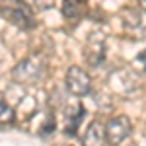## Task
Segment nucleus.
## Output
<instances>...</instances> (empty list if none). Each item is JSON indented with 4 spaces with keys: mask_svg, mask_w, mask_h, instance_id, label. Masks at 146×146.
Wrapping results in <instances>:
<instances>
[{
    "mask_svg": "<svg viewBox=\"0 0 146 146\" xmlns=\"http://www.w3.org/2000/svg\"><path fill=\"white\" fill-rule=\"evenodd\" d=\"M135 64H136V66H140V70H142V72H146V49H144V51H140V53L136 55Z\"/></svg>",
    "mask_w": 146,
    "mask_h": 146,
    "instance_id": "nucleus-12",
    "label": "nucleus"
},
{
    "mask_svg": "<svg viewBox=\"0 0 146 146\" xmlns=\"http://www.w3.org/2000/svg\"><path fill=\"white\" fill-rule=\"evenodd\" d=\"M123 31L133 39H146V8H125L121 12Z\"/></svg>",
    "mask_w": 146,
    "mask_h": 146,
    "instance_id": "nucleus-3",
    "label": "nucleus"
},
{
    "mask_svg": "<svg viewBox=\"0 0 146 146\" xmlns=\"http://www.w3.org/2000/svg\"><path fill=\"white\" fill-rule=\"evenodd\" d=\"M0 14L4 20L20 29L35 27V16L25 0H0Z\"/></svg>",
    "mask_w": 146,
    "mask_h": 146,
    "instance_id": "nucleus-1",
    "label": "nucleus"
},
{
    "mask_svg": "<svg viewBox=\"0 0 146 146\" xmlns=\"http://www.w3.org/2000/svg\"><path fill=\"white\" fill-rule=\"evenodd\" d=\"M47 72V62L41 55H31L27 58L20 60L14 70H12V76L18 84H23V86H33L37 82H41L43 76Z\"/></svg>",
    "mask_w": 146,
    "mask_h": 146,
    "instance_id": "nucleus-2",
    "label": "nucleus"
},
{
    "mask_svg": "<svg viewBox=\"0 0 146 146\" xmlns=\"http://www.w3.org/2000/svg\"><path fill=\"white\" fill-rule=\"evenodd\" d=\"M86 117V107L82 103H72L68 105L64 111V135L66 136H76L82 121Z\"/></svg>",
    "mask_w": 146,
    "mask_h": 146,
    "instance_id": "nucleus-8",
    "label": "nucleus"
},
{
    "mask_svg": "<svg viewBox=\"0 0 146 146\" xmlns=\"http://www.w3.org/2000/svg\"><path fill=\"white\" fill-rule=\"evenodd\" d=\"M62 14L66 20L78 22L86 14V0H62Z\"/></svg>",
    "mask_w": 146,
    "mask_h": 146,
    "instance_id": "nucleus-10",
    "label": "nucleus"
},
{
    "mask_svg": "<svg viewBox=\"0 0 146 146\" xmlns=\"http://www.w3.org/2000/svg\"><path fill=\"white\" fill-rule=\"evenodd\" d=\"M133 131V123L127 115H119V117H113L107 121L105 125V136H107V142L109 144H119L123 142L127 136L131 135Z\"/></svg>",
    "mask_w": 146,
    "mask_h": 146,
    "instance_id": "nucleus-6",
    "label": "nucleus"
},
{
    "mask_svg": "<svg viewBox=\"0 0 146 146\" xmlns=\"http://www.w3.org/2000/svg\"><path fill=\"white\" fill-rule=\"evenodd\" d=\"M105 51H107V43H105V35L94 31L90 33L86 47H84V58L90 66H100L101 62L105 60Z\"/></svg>",
    "mask_w": 146,
    "mask_h": 146,
    "instance_id": "nucleus-5",
    "label": "nucleus"
},
{
    "mask_svg": "<svg viewBox=\"0 0 146 146\" xmlns=\"http://www.w3.org/2000/svg\"><path fill=\"white\" fill-rule=\"evenodd\" d=\"M138 4H140L142 8H146V0H138Z\"/></svg>",
    "mask_w": 146,
    "mask_h": 146,
    "instance_id": "nucleus-14",
    "label": "nucleus"
},
{
    "mask_svg": "<svg viewBox=\"0 0 146 146\" xmlns=\"http://www.w3.org/2000/svg\"><path fill=\"white\" fill-rule=\"evenodd\" d=\"M53 2H55V0H35V6H37L39 10H47V8L53 6Z\"/></svg>",
    "mask_w": 146,
    "mask_h": 146,
    "instance_id": "nucleus-13",
    "label": "nucleus"
},
{
    "mask_svg": "<svg viewBox=\"0 0 146 146\" xmlns=\"http://www.w3.org/2000/svg\"><path fill=\"white\" fill-rule=\"evenodd\" d=\"M107 142V136H105V125H101L100 121H92L90 127L86 129V135H84V144H105Z\"/></svg>",
    "mask_w": 146,
    "mask_h": 146,
    "instance_id": "nucleus-9",
    "label": "nucleus"
},
{
    "mask_svg": "<svg viewBox=\"0 0 146 146\" xmlns=\"http://www.w3.org/2000/svg\"><path fill=\"white\" fill-rule=\"evenodd\" d=\"M64 84H66V90L76 96V98H84L92 92V78L90 74L80 66H70L66 72V78H64Z\"/></svg>",
    "mask_w": 146,
    "mask_h": 146,
    "instance_id": "nucleus-4",
    "label": "nucleus"
},
{
    "mask_svg": "<svg viewBox=\"0 0 146 146\" xmlns=\"http://www.w3.org/2000/svg\"><path fill=\"white\" fill-rule=\"evenodd\" d=\"M109 82H111V88L115 92H119V94H133L138 88V76L131 68L115 70L109 76Z\"/></svg>",
    "mask_w": 146,
    "mask_h": 146,
    "instance_id": "nucleus-7",
    "label": "nucleus"
},
{
    "mask_svg": "<svg viewBox=\"0 0 146 146\" xmlns=\"http://www.w3.org/2000/svg\"><path fill=\"white\" fill-rule=\"evenodd\" d=\"M14 121V109L8 105V101L4 100V96L0 94V127L8 125Z\"/></svg>",
    "mask_w": 146,
    "mask_h": 146,
    "instance_id": "nucleus-11",
    "label": "nucleus"
}]
</instances>
